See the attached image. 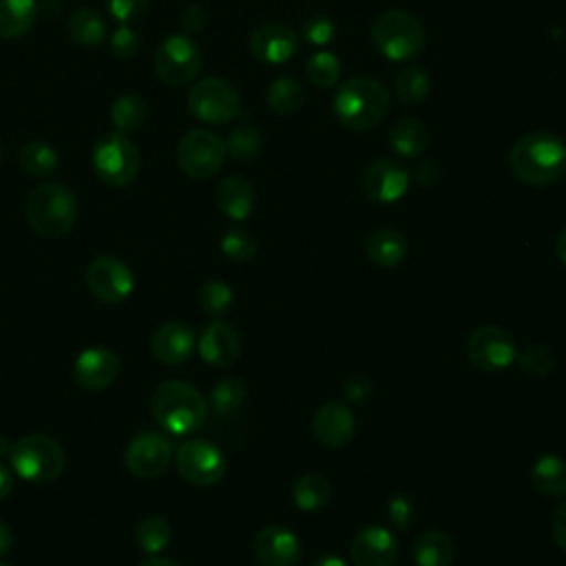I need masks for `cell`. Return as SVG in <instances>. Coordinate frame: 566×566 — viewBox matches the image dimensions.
Wrapping results in <instances>:
<instances>
[{"mask_svg":"<svg viewBox=\"0 0 566 566\" xmlns=\"http://www.w3.org/2000/svg\"><path fill=\"white\" fill-rule=\"evenodd\" d=\"M108 49H111V53L117 60H128V57H133L137 53L139 38H137V33L130 27L119 24V29L108 40Z\"/></svg>","mask_w":566,"mask_h":566,"instance_id":"cell-44","label":"cell"},{"mask_svg":"<svg viewBox=\"0 0 566 566\" xmlns=\"http://www.w3.org/2000/svg\"><path fill=\"white\" fill-rule=\"evenodd\" d=\"M551 533H553L555 544L566 551V502L555 509L553 520H551Z\"/></svg>","mask_w":566,"mask_h":566,"instance_id":"cell-49","label":"cell"},{"mask_svg":"<svg viewBox=\"0 0 566 566\" xmlns=\"http://www.w3.org/2000/svg\"><path fill=\"white\" fill-rule=\"evenodd\" d=\"M150 409L159 427L172 436L197 431L208 416V402L201 391L186 380H164L155 387Z\"/></svg>","mask_w":566,"mask_h":566,"instance_id":"cell-3","label":"cell"},{"mask_svg":"<svg viewBox=\"0 0 566 566\" xmlns=\"http://www.w3.org/2000/svg\"><path fill=\"white\" fill-rule=\"evenodd\" d=\"M312 566H347V564H345V559H343L340 555H336V553H323V555H318V557L312 562Z\"/></svg>","mask_w":566,"mask_h":566,"instance_id":"cell-51","label":"cell"},{"mask_svg":"<svg viewBox=\"0 0 566 566\" xmlns=\"http://www.w3.org/2000/svg\"><path fill=\"white\" fill-rule=\"evenodd\" d=\"M108 15L119 24H135L148 11V0H106Z\"/></svg>","mask_w":566,"mask_h":566,"instance_id":"cell-42","label":"cell"},{"mask_svg":"<svg viewBox=\"0 0 566 566\" xmlns=\"http://www.w3.org/2000/svg\"><path fill=\"white\" fill-rule=\"evenodd\" d=\"M175 155L186 177L203 181L221 170L228 153L226 142L217 133L208 128H192L179 139Z\"/></svg>","mask_w":566,"mask_h":566,"instance_id":"cell-10","label":"cell"},{"mask_svg":"<svg viewBox=\"0 0 566 566\" xmlns=\"http://www.w3.org/2000/svg\"><path fill=\"white\" fill-rule=\"evenodd\" d=\"M0 566H9V564H7V562H2V559H0Z\"/></svg>","mask_w":566,"mask_h":566,"instance_id":"cell-56","label":"cell"},{"mask_svg":"<svg viewBox=\"0 0 566 566\" xmlns=\"http://www.w3.org/2000/svg\"><path fill=\"white\" fill-rule=\"evenodd\" d=\"M261 148H263V137L259 128L250 124H237L226 139V153L237 161L256 159L261 155Z\"/></svg>","mask_w":566,"mask_h":566,"instance_id":"cell-36","label":"cell"},{"mask_svg":"<svg viewBox=\"0 0 566 566\" xmlns=\"http://www.w3.org/2000/svg\"><path fill=\"white\" fill-rule=\"evenodd\" d=\"M0 159H2V144H0Z\"/></svg>","mask_w":566,"mask_h":566,"instance_id":"cell-57","label":"cell"},{"mask_svg":"<svg viewBox=\"0 0 566 566\" xmlns=\"http://www.w3.org/2000/svg\"><path fill=\"white\" fill-rule=\"evenodd\" d=\"M394 91L402 104L407 106L420 104L431 91V77L424 66H418V64L405 66L402 71H398L394 80Z\"/></svg>","mask_w":566,"mask_h":566,"instance_id":"cell-34","label":"cell"},{"mask_svg":"<svg viewBox=\"0 0 566 566\" xmlns=\"http://www.w3.org/2000/svg\"><path fill=\"white\" fill-rule=\"evenodd\" d=\"M254 203H256L254 186L250 179L241 175H230L217 186V206L232 221L248 219L254 210Z\"/></svg>","mask_w":566,"mask_h":566,"instance_id":"cell-23","label":"cell"},{"mask_svg":"<svg viewBox=\"0 0 566 566\" xmlns=\"http://www.w3.org/2000/svg\"><path fill=\"white\" fill-rule=\"evenodd\" d=\"M172 462V444L159 431L137 433L124 451L126 469L144 480L159 478Z\"/></svg>","mask_w":566,"mask_h":566,"instance_id":"cell-14","label":"cell"},{"mask_svg":"<svg viewBox=\"0 0 566 566\" xmlns=\"http://www.w3.org/2000/svg\"><path fill=\"white\" fill-rule=\"evenodd\" d=\"M513 175L528 186H551L566 175V144L562 137L533 130L522 135L509 157Z\"/></svg>","mask_w":566,"mask_h":566,"instance_id":"cell-1","label":"cell"},{"mask_svg":"<svg viewBox=\"0 0 566 566\" xmlns=\"http://www.w3.org/2000/svg\"><path fill=\"white\" fill-rule=\"evenodd\" d=\"M86 290L102 303H122L133 294L135 276L133 270L113 254L95 256L84 274Z\"/></svg>","mask_w":566,"mask_h":566,"instance_id":"cell-12","label":"cell"},{"mask_svg":"<svg viewBox=\"0 0 566 566\" xmlns=\"http://www.w3.org/2000/svg\"><path fill=\"white\" fill-rule=\"evenodd\" d=\"M254 557L261 566H298L301 542L290 528L270 524L254 537Z\"/></svg>","mask_w":566,"mask_h":566,"instance_id":"cell-21","label":"cell"},{"mask_svg":"<svg viewBox=\"0 0 566 566\" xmlns=\"http://www.w3.org/2000/svg\"><path fill=\"white\" fill-rule=\"evenodd\" d=\"M389 146L402 159L420 157L429 146L427 126L418 117H400L389 128Z\"/></svg>","mask_w":566,"mask_h":566,"instance_id":"cell-24","label":"cell"},{"mask_svg":"<svg viewBox=\"0 0 566 566\" xmlns=\"http://www.w3.org/2000/svg\"><path fill=\"white\" fill-rule=\"evenodd\" d=\"M139 566H179V564H177V562H172V559H168V557L150 555V557H146Z\"/></svg>","mask_w":566,"mask_h":566,"instance_id":"cell-53","label":"cell"},{"mask_svg":"<svg viewBox=\"0 0 566 566\" xmlns=\"http://www.w3.org/2000/svg\"><path fill=\"white\" fill-rule=\"evenodd\" d=\"M11 544H13V533H11V528L0 520V557L9 553Z\"/></svg>","mask_w":566,"mask_h":566,"instance_id":"cell-52","label":"cell"},{"mask_svg":"<svg viewBox=\"0 0 566 566\" xmlns=\"http://www.w3.org/2000/svg\"><path fill=\"white\" fill-rule=\"evenodd\" d=\"M206 22H208V15H206V11H203L201 7H197V4L186 7L184 13H181V27H184L186 33H197V31H201V29L206 27Z\"/></svg>","mask_w":566,"mask_h":566,"instance_id":"cell-48","label":"cell"},{"mask_svg":"<svg viewBox=\"0 0 566 566\" xmlns=\"http://www.w3.org/2000/svg\"><path fill=\"white\" fill-rule=\"evenodd\" d=\"M201 49L190 33H170L155 51V73L168 86L190 84L201 71Z\"/></svg>","mask_w":566,"mask_h":566,"instance_id":"cell-8","label":"cell"},{"mask_svg":"<svg viewBox=\"0 0 566 566\" xmlns=\"http://www.w3.org/2000/svg\"><path fill=\"white\" fill-rule=\"evenodd\" d=\"M531 480L539 493L548 497H562L566 495V462L557 455H542L533 464Z\"/></svg>","mask_w":566,"mask_h":566,"instance_id":"cell-29","label":"cell"},{"mask_svg":"<svg viewBox=\"0 0 566 566\" xmlns=\"http://www.w3.org/2000/svg\"><path fill=\"white\" fill-rule=\"evenodd\" d=\"M365 252L376 265L394 268L405 261L409 245H407V239L398 230L378 228V230L369 232V237L365 239Z\"/></svg>","mask_w":566,"mask_h":566,"instance_id":"cell-25","label":"cell"},{"mask_svg":"<svg viewBox=\"0 0 566 566\" xmlns=\"http://www.w3.org/2000/svg\"><path fill=\"white\" fill-rule=\"evenodd\" d=\"M119 376V358L108 347H88L80 352L73 365V380L86 391H102Z\"/></svg>","mask_w":566,"mask_h":566,"instance_id":"cell-17","label":"cell"},{"mask_svg":"<svg viewBox=\"0 0 566 566\" xmlns=\"http://www.w3.org/2000/svg\"><path fill=\"white\" fill-rule=\"evenodd\" d=\"M13 484H15V473H13V469H9L7 464L0 462V502L11 495Z\"/></svg>","mask_w":566,"mask_h":566,"instance_id":"cell-50","label":"cell"},{"mask_svg":"<svg viewBox=\"0 0 566 566\" xmlns=\"http://www.w3.org/2000/svg\"><path fill=\"white\" fill-rule=\"evenodd\" d=\"M343 391H345V398L349 402H367L371 398V391H374V382L367 374L358 371V374H352L345 385H343Z\"/></svg>","mask_w":566,"mask_h":566,"instance_id":"cell-45","label":"cell"},{"mask_svg":"<svg viewBox=\"0 0 566 566\" xmlns=\"http://www.w3.org/2000/svg\"><path fill=\"white\" fill-rule=\"evenodd\" d=\"M391 97L387 86L369 75L345 80L334 95L336 119L356 133L376 128L389 113Z\"/></svg>","mask_w":566,"mask_h":566,"instance_id":"cell-2","label":"cell"},{"mask_svg":"<svg viewBox=\"0 0 566 566\" xmlns=\"http://www.w3.org/2000/svg\"><path fill=\"white\" fill-rule=\"evenodd\" d=\"M20 168L31 177H49L57 170V150L44 139H29L18 155Z\"/></svg>","mask_w":566,"mask_h":566,"instance_id":"cell-30","label":"cell"},{"mask_svg":"<svg viewBox=\"0 0 566 566\" xmlns=\"http://www.w3.org/2000/svg\"><path fill=\"white\" fill-rule=\"evenodd\" d=\"M188 111L203 124H230L241 113V97L230 82L203 77L188 91Z\"/></svg>","mask_w":566,"mask_h":566,"instance_id":"cell-9","label":"cell"},{"mask_svg":"<svg viewBox=\"0 0 566 566\" xmlns=\"http://www.w3.org/2000/svg\"><path fill=\"white\" fill-rule=\"evenodd\" d=\"M221 252L230 259V261H237V263H245L254 256L256 252V239L243 230V228H228L223 234H221Z\"/></svg>","mask_w":566,"mask_h":566,"instance_id":"cell-40","label":"cell"},{"mask_svg":"<svg viewBox=\"0 0 566 566\" xmlns=\"http://www.w3.org/2000/svg\"><path fill=\"white\" fill-rule=\"evenodd\" d=\"M197 347V336L188 323L181 321H166L161 323L150 338V352L153 356L168 365L179 367L190 360Z\"/></svg>","mask_w":566,"mask_h":566,"instance_id":"cell-18","label":"cell"},{"mask_svg":"<svg viewBox=\"0 0 566 566\" xmlns=\"http://www.w3.org/2000/svg\"><path fill=\"white\" fill-rule=\"evenodd\" d=\"M243 400H245V385L234 376L221 378L210 394V405L217 416H232L237 409H241Z\"/></svg>","mask_w":566,"mask_h":566,"instance_id":"cell-38","label":"cell"},{"mask_svg":"<svg viewBox=\"0 0 566 566\" xmlns=\"http://www.w3.org/2000/svg\"><path fill=\"white\" fill-rule=\"evenodd\" d=\"M9 451H11V442L0 433V458L9 455Z\"/></svg>","mask_w":566,"mask_h":566,"instance_id":"cell-55","label":"cell"},{"mask_svg":"<svg viewBox=\"0 0 566 566\" xmlns=\"http://www.w3.org/2000/svg\"><path fill=\"white\" fill-rule=\"evenodd\" d=\"M409 170L394 157L374 159L363 172V192L369 201L387 206L405 197L409 188Z\"/></svg>","mask_w":566,"mask_h":566,"instance_id":"cell-15","label":"cell"},{"mask_svg":"<svg viewBox=\"0 0 566 566\" xmlns=\"http://www.w3.org/2000/svg\"><path fill=\"white\" fill-rule=\"evenodd\" d=\"M197 349L208 365L230 367L241 354V338L230 323L214 318L203 327L197 340Z\"/></svg>","mask_w":566,"mask_h":566,"instance_id":"cell-22","label":"cell"},{"mask_svg":"<svg viewBox=\"0 0 566 566\" xmlns=\"http://www.w3.org/2000/svg\"><path fill=\"white\" fill-rule=\"evenodd\" d=\"M312 431L321 444L338 449L354 438L356 418L345 400H327L314 413Z\"/></svg>","mask_w":566,"mask_h":566,"instance_id":"cell-20","label":"cell"},{"mask_svg":"<svg viewBox=\"0 0 566 566\" xmlns=\"http://www.w3.org/2000/svg\"><path fill=\"white\" fill-rule=\"evenodd\" d=\"M517 360H520L522 371L528 376H535V378L551 374L555 367V358H553L551 349L544 345H528L522 354H517Z\"/></svg>","mask_w":566,"mask_h":566,"instance_id":"cell-41","label":"cell"},{"mask_svg":"<svg viewBox=\"0 0 566 566\" xmlns=\"http://www.w3.org/2000/svg\"><path fill=\"white\" fill-rule=\"evenodd\" d=\"M91 166L97 179L111 188H124L135 181L142 168L137 146L122 133L102 135L91 150Z\"/></svg>","mask_w":566,"mask_h":566,"instance_id":"cell-7","label":"cell"},{"mask_svg":"<svg viewBox=\"0 0 566 566\" xmlns=\"http://www.w3.org/2000/svg\"><path fill=\"white\" fill-rule=\"evenodd\" d=\"M371 44L389 62H409L427 44V31L420 18L402 9L382 11L371 24Z\"/></svg>","mask_w":566,"mask_h":566,"instance_id":"cell-5","label":"cell"},{"mask_svg":"<svg viewBox=\"0 0 566 566\" xmlns=\"http://www.w3.org/2000/svg\"><path fill=\"white\" fill-rule=\"evenodd\" d=\"M517 354L520 352L515 338L500 325H482L467 340L469 360L484 371H495L513 365L517 360Z\"/></svg>","mask_w":566,"mask_h":566,"instance_id":"cell-13","label":"cell"},{"mask_svg":"<svg viewBox=\"0 0 566 566\" xmlns=\"http://www.w3.org/2000/svg\"><path fill=\"white\" fill-rule=\"evenodd\" d=\"M232 287L226 283V281H219V279H212V281H206L199 290V307L210 314V316H221L230 310L232 305Z\"/></svg>","mask_w":566,"mask_h":566,"instance_id":"cell-39","label":"cell"},{"mask_svg":"<svg viewBox=\"0 0 566 566\" xmlns=\"http://www.w3.org/2000/svg\"><path fill=\"white\" fill-rule=\"evenodd\" d=\"M170 537H172L170 524L157 515L142 520L135 528L137 546L148 555H159L170 544Z\"/></svg>","mask_w":566,"mask_h":566,"instance_id":"cell-37","label":"cell"},{"mask_svg":"<svg viewBox=\"0 0 566 566\" xmlns=\"http://www.w3.org/2000/svg\"><path fill=\"white\" fill-rule=\"evenodd\" d=\"M305 102V88L303 84L292 75L276 77L268 88V106L272 113L287 117L294 115Z\"/></svg>","mask_w":566,"mask_h":566,"instance_id":"cell-32","label":"cell"},{"mask_svg":"<svg viewBox=\"0 0 566 566\" xmlns=\"http://www.w3.org/2000/svg\"><path fill=\"white\" fill-rule=\"evenodd\" d=\"M38 0H0V35L22 38L38 20Z\"/></svg>","mask_w":566,"mask_h":566,"instance_id":"cell-27","label":"cell"},{"mask_svg":"<svg viewBox=\"0 0 566 566\" xmlns=\"http://www.w3.org/2000/svg\"><path fill=\"white\" fill-rule=\"evenodd\" d=\"M298 33L281 22H265L250 35V51L263 64H285L298 51Z\"/></svg>","mask_w":566,"mask_h":566,"instance_id":"cell-16","label":"cell"},{"mask_svg":"<svg viewBox=\"0 0 566 566\" xmlns=\"http://www.w3.org/2000/svg\"><path fill=\"white\" fill-rule=\"evenodd\" d=\"M387 515H389V520H391L396 526L407 528L409 522H411V517H413V504H411V500L405 497V495H394V497L389 500Z\"/></svg>","mask_w":566,"mask_h":566,"instance_id":"cell-46","label":"cell"},{"mask_svg":"<svg viewBox=\"0 0 566 566\" xmlns=\"http://www.w3.org/2000/svg\"><path fill=\"white\" fill-rule=\"evenodd\" d=\"M11 469L31 484L53 482L66 464L64 449L46 433H27L11 442Z\"/></svg>","mask_w":566,"mask_h":566,"instance_id":"cell-6","label":"cell"},{"mask_svg":"<svg viewBox=\"0 0 566 566\" xmlns=\"http://www.w3.org/2000/svg\"><path fill=\"white\" fill-rule=\"evenodd\" d=\"M69 38L82 46H97L106 38V20L93 7H80L66 22Z\"/></svg>","mask_w":566,"mask_h":566,"instance_id":"cell-28","label":"cell"},{"mask_svg":"<svg viewBox=\"0 0 566 566\" xmlns=\"http://www.w3.org/2000/svg\"><path fill=\"white\" fill-rule=\"evenodd\" d=\"M413 179L420 186H433L440 181V166L433 159H420L413 170Z\"/></svg>","mask_w":566,"mask_h":566,"instance_id":"cell-47","label":"cell"},{"mask_svg":"<svg viewBox=\"0 0 566 566\" xmlns=\"http://www.w3.org/2000/svg\"><path fill=\"white\" fill-rule=\"evenodd\" d=\"M177 471L192 486H212L226 475V455L223 451L203 438L186 440L177 449Z\"/></svg>","mask_w":566,"mask_h":566,"instance_id":"cell-11","label":"cell"},{"mask_svg":"<svg viewBox=\"0 0 566 566\" xmlns=\"http://www.w3.org/2000/svg\"><path fill=\"white\" fill-rule=\"evenodd\" d=\"M334 33H336L334 22H332L327 15H321V13L307 18V20L303 22V27H301L303 40H305L307 44H312V46H325V44H329L332 38H334Z\"/></svg>","mask_w":566,"mask_h":566,"instance_id":"cell-43","label":"cell"},{"mask_svg":"<svg viewBox=\"0 0 566 566\" xmlns=\"http://www.w3.org/2000/svg\"><path fill=\"white\" fill-rule=\"evenodd\" d=\"M349 553L354 566H396L398 544L389 528L369 524L354 535Z\"/></svg>","mask_w":566,"mask_h":566,"instance_id":"cell-19","label":"cell"},{"mask_svg":"<svg viewBox=\"0 0 566 566\" xmlns=\"http://www.w3.org/2000/svg\"><path fill=\"white\" fill-rule=\"evenodd\" d=\"M111 122L117 133L128 135L144 126L146 122V104L137 93L119 95L111 106Z\"/></svg>","mask_w":566,"mask_h":566,"instance_id":"cell-33","label":"cell"},{"mask_svg":"<svg viewBox=\"0 0 566 566\" xmlns=\"http://www.w3.org/2000/svg\"><path fill=\"white\" fill-rule=\"evenodd\" d=\"M340 73H343L340 60L332 51L318 49L305 60V77L316 88L336 86L340 82Z\"/></svg>","mask_w":566,"mask_h":566,"instance_id":"cell-35","label":"cell"},{"mask_svg":"<svg viewBox=\"0 0 566 566\" xmlns=\"http://www.w3.org/2000/svg\"><path fill=\"white\" fill-rule=\"evenodd\" d=\"M329 497V482L321 473H303L292 484V500L301 511H318L327 506Z\"/></svg>","mask_w":566,"mask_h":566,"instance_id":"cell-31","label":"cell"},{"mask_svg":"<svg viewBox=\"0 0 566 566\" xmlns=\"http://www.w3.org/2000/svg\"><path fill=\"white\" fill-rule=\"evenodd\" d=\"M77 212L80 203L75 192L60 181L40 184L27 199V221L31 230L44 239L71 232L77 221Z\"/></svg>","mask_w":566,"mask_h":566,"instance_id":"cell-4","label":"cell"},{"mask_svg":"<svg viewBox=\"0 0 566 566\" xmlns=\"http://www.w3.org/2000/svg\"><path fill=\"white\" fill-rule=\"evenodd\" d=\"M555 250H557L559 261L566 265V226H564V230H562V232H559V237H557V245H555Z\"/></svg>","mask_w":566,"mask_h":566,"instance_id":"cell-54","label":"cell"},{"mask_svg":"<svg viewBox=\"0 0 566 566\" xmlns=\"http://www.w3.org/2000/svg\"><path fill=\"white\" fill-rule=\"evenodd\" d=\"M411 555L416 566H451L455 557V546L451 535L431 528L416 537Z\"/></svg>","mask_w":566,"mask_h":566,"instance_id":"cell-26","label":"cell"}]
</instances>
